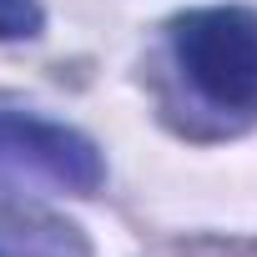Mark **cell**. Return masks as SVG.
<instances>
[{
  "label": "cell",
  "instance_id": "obj_1",
  "mask_svg": "<svg viewBox=\"0 0 257 257\" xmlns=\"http://www.w3.org/2000/svg\"><path fill=\"white\" fill-rule=\"evenodd\" d=\"M172 46L192 86L217 106L257 101V16L247 6H202L172 21Z\"/></svg>",
  "mask_w": 257,
  "mask_h": 257
},
{
  "label": "cell",
  "instance_id": "obj_2",
  "mask_svg": "<svg viewBox=\"0 0 257 257\" xmlns=\"http://www.w3.org/2000/svg\"><path fill=\"white\" fill-rule=\"evenodd\" d=\"M0 167L41 177L76 197H91L106 182V157L86 132L26 111H0Z\"/></svg>",
  "mask_w": 257,
  "mask_h": 257
},
{
  "label": "cell",
  "instance_id": "obj_3",
  "mask_svg": "<svg viewBox=\"0 0 257 257\" xmlns=\"http://www.w3.org/2000/svg\"><path fill=\"white\" fill-rule=\"evenodd\" d=\"M46 31L41 0H0V41H31Z\"/></svg>",
  "mask_w": 257,
  "mask_h": 257
}]
</instances>
